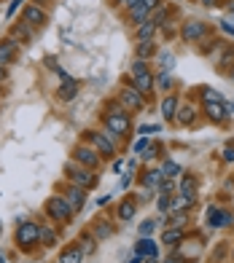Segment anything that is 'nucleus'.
<instances>
[{"label":"nucleus","instance_id":"f257e3e1","mask_svg":"<svg viewBox=\"0 0 234 263\" xmlns=\"http://www.w3.org/2000/svg\"><path fill=\"white\" fill-rule=\"evenodd\" d=\"M73 207L67 204V199L65 196H51V199L46 201V215L51 217V220H57V223H67L73 217Z\"/></svg>","mask_w":234,"mask_h":263},{"label":"nucleus","instance_id":"f03ea898","mask_svg":"<svg viewBox=\"0 0 234 263\" xmlns=\"http://www.w3.org/2000/svg\"><path fill=\"white\" fill-rule=\"evenodd\" d=\"M67 175H70L73 186H81V188H86V191L97 186V177H94L86 167H73V164H67Z\"/></svg>","mask_w":234,"mask_h":263},{"label":"nucleus","instance_id":"7ed1b4c3","mask_svg":"<svg viewBox=\"0 0 234 263\" xmlns=\"http://www.w3.org/2000/svg\"><path fill=\"white\" fill-rule=\"evenodd\" d=\"M38 234H41V228L35 226V223H22V226H17V245L22 247H33L38 242Z\"/></svg>","mask_w":234,"mask_h":263},{"label":"nucleus","instance_id":"20e7f679","mask_svg":"<svg viewBox=\"0 0 234 263\" xmlns=\"http://www.w3.org/2000/svg\"><path fill=\"white\" fill-rule=\"evenodd\" d=\"M105 126L111 135H127L129 132V116L127 113H108L105 116Z\"/></svg>","mask_w":234,"mask_h":263},{"label":"nucleus","instance_id":"39448f33","mask_svg":"<svg viewBox=\"0 0 234 263\" xmlns=\"http://www.w3.org/2000/svg\"><path fill=\"white\" fill-rule=\"evenodd\" d=\"M121 105L129 108V110H143L146 100H143V94L137 92L135 86H124L121 89Z\"/></svg>","mask_w":234,"mask_h":263},{"label":"nucleus","instance_id":"423d86ee","mask_svg":"<svg viewBox=\"0 0 234 263\" xmlns=\"http://www.w3.org/2000/svg\"><path fill=\"white\" fill-rule=\"evenodd\" d=\"M73 158H76L81 167H86V170H94L100 164V156L92 151V148H84V145H78L76 151H73Z\"/></svg>","mask_w":234,"mask_h":263},{"label":"nucleus","instance_id":"0eeeda50","mask_svg":"<svg viewBox=\"0 0 234 263\" xmlns=\"http://www.w3.org/2000/svg\"><path fill=\"white\" fill-rule=\"evenodd\" d=\"M65 199H67V204H70L73 210H84V204H86V188L70 186L65 191Z\"/></svg>","mask_w":234,"mask_h":263},{"label":"nucleus","instance_id":"6e6552de","mask_svg":"<svg viewBox=\"0 0 234 263\" xmlns=\"http://www.w3.org/2000/svg\"><path fill=\"white\" fill-rule=\"evenodd\" d=\"M22 19H24V24H30V27H43V24H46V14H43L38 6H27L24 14H22Z\"/></svg>","mask_w":234,"mask_h":263},{"label":"nucleus","instance_id":"1a4fd4ad","mask_svg":"<svg viewBox=\"0 0 234 263\" xmlns=\"http://www.w3.org/2000/svg\"><path fill=\"white\" fill-rule=\"evenodd\" d=\"M207 223H210L213 228H223V226H232V215L223 210H218V207H210L207 210Z\"/></svg>","mask_w":234,"mask_h":263},{"label":"nucleus","instance_id":"9d476101","mask_svg":"<svg viewBox=\"0 0 234 263\" xmlns=\"http://www.w3.org/2000/svg\"><path fill=\"white\" fill-rule=\"evenodd\" d=\"M89 137H92V142L97 145V151H100V153H105V156H113V153H116L113 142L108 140L105 135H100V132H89Z\"/></svg>","mask_w":234,"mask_h":263},{"label":"nucleus","instance_id":"9b49d317","mask_svg":"<svg viewBox=\"0 0 234 263\" xmlns=\"http://www.w3.org/2000/svg\"><path fill=\"white\" fill-rule=\"evenodd\" d=\"M205 32H207V24H202V22L183 24V38H186V41H197V38H202Z\"/></svg>","mask_w":234,"mask_h":263},{"label":"nucleus","instance_id":"f8f14e48","mask_svg":"<svg viewBox=\"0 0 234 263\" xmlns=\"http://www.w3.org/2000/svg\"><path fill=\"white\" fill-rule=\"evenodd\" d=\"M205 113L210 121L221 124L223 118H226V105H223V102H205Z\"/></svg>","mask_w":234,"mask_h":263},{"label":"nucleus","instance_id":"ddd939ff","mask_svg":"<svg viewBox=\"0 0 234 263\" xmlns=\"http://www.w3.org/2000/svg\"><path fill=\"white\" fill-rule=\"evenodd\" d=\"M59 263H84V252L78 250V245H70L59 252Z\"/></svg>","mask_w":234,"mask_h":263},{"label":"nucleus","instance_id":"4468645a","mask_svg":"<svg viewBox=\"0 0 234 263\" xmlns=\"http://www.w3.org/2000/svg\"><path fill=\"white\" fill-rule=\"evenodd\" d=\"M17 41L14 38H8V41H3L0 43V64H8L14 59V54H17Z\"/></svg>","mask_w":234,"mask_h":263},{"label":"nucleus","instance_id":"2eb2a0df","mask_svg":"<svg viewBox=\"0 0 234 263\" xmlns=\"http://www.w3.org/2000/svg\"><path fill=\"white\" fill-rule=\"evenodd\" d=\"M156 27H159V24L153 22V19H146V22L137 27V41H151L153 32H156Z\"/></svg>","mask_w":234,"mask_h":263},{"label":"nucleus","instance_id":"dca6fc26","mask_svg":"<svg viewBox=\"0 0 234 263\" xmlns=\"http://www.w3.org/2000/svg\"><path fill=\"white\" fill-rule=\"evenodd\" d=\"M135 89L140 94H151V89H153V76L151 73H143V76H137L135 78Z\"/></svg>","mask_w":234,"mask_h":263},{"label":"nucleus","instance_id":"f3484780","mask_svg":"<svg viewBox=\"0 0 234 263\" xmlns=\"http://www.w3.org/2000/svg\"><path fill=\"white\" fill-rule=\"evenodd\" d=\"M76 94H78V83L73 81V78H65L62 89H59V97H62L65 102H67V100H73V97H76Z\"/></svg>","mask_w":234,"mask_h":263},{"label":"nucleus","instance_id":"a211bd4d","mask_svg":"<svg viewBox=\"0 0 234 263\" xmlns=\"http://www.w3.org/2000/svg\"><path fill=\"white\" fill-rule=\"evenodd\" d=\"M181 239H183V231H181V228H167V231H164V236H162V242L167 247H178V245H181Z\"/></svg>","mask_w":234,"mask_h":263},{"label":"nucleus","instance_id":"6ab92c4d","mask_svg":"<svg viewBox=\"0 0 234 263\" xmlns=\"http://www.w3.org/2000/svg\"><path fill=\"white\" fill-rule=\"evenodd\" d=\"M78 250L84 252V258H86V255H94V250H97V245H94V236L84 234L81 239H78Z\"/></svg>","mask_w":234,"mask_h":263},{"label":"nucleus","instance_id":"aec40b11","mask_svg":"<svg viewBox=\"0 0 234 263\" xmlns=\"http://www.w3.org/2000/svg\"><path fill=\"white\" fill-rule=\"evenodd\" d=\"M162 113H164V118H175L178 116V100L175 97H167V100L162 102Z\"/></svg>","mask_w":234,"mask_h":263},{"label":"nucleus","instance_id":"412c9836","mask_svg":"<svg viewBox=\"0 0 234 263\" xmlns=\"http://www.w3.org/2000/svg\"><path fill=\"white\" fill-rule=\"evenodd\" d=\"M137 252L140 255H148V258H156V245L151 239H140L137 242Z\"/></svg>","mask_w":234,"mask_h":263},{"label":"nucleus","instance_id":"4be33fe9","mask_svg":"<svg viewBox=\"0 0 234 263\" xmlns=\"http://www.w3.org/2000/svg\"><path fill=\"white\" fill-rule=\"evenodd\" d=\"M181 191H183V199L194 201V196H197V183H194L191 177H186V180H183V186H181Z\"/></svg>","mask_w":234,"mask_h":263},{"label":"nucleus","instance_id":"5701e85b","mask_svg":"<svg viewBox=\"0 0 234 263\" xmlns=\"http://www.w3.org/2000/svg\"><path fill=\"white\" fill-rule=\"evenodd\" d=\"M153 51H156L153 41H140V46H137V59H148V57H153Z\"/></svg>","mask_w":234,"mask_h":263},{"label":"nucleus","instance_id":"b1692460","mask_svg":"<svg viewBox=\"0 0 234 263\" xmlns=\"http://www.w3.org/2000/svg\"><path fill=\"white\" fill-rule=\"evenodd\" d=\"M178 121L181 124H194V118H197V113H194V108L191 105H186V108H181V110H178Z\"/></svg>","mask_w":234,"mask_h":263},{"label":"nucleus","instance_id":"393cba45","mask_svg":"<svg viewBox=\"0 0 234 263\" xmlns=\"http://www.w3.org/2000/svg\"><path fill=\"white\" fill-rule=\"evenodd\" d=\"M162 180H164V172H162V170H153V172H148V175H146V186H148V188L162 186Z\"/></svg>","mask_w":234,"mask_h":263},{"label":"nucleus","instance_id":"a878e982","mask_svg":"<svg viewBox=\"0 0 234 263\" xmlns=\"http://www.w3.org/2000/svg\"><path fill=\"white\" fill-rule=\"evenodd\" d=\"M94 234H97V239H105V236L113 234V226H111V223H102V220H100L97 226H94Z\"/></svg>","mask_w":234,"mask_h":263},{"label":"nucleus","instance_id":"bb28decb","mask_svg":"<svg viewBox=\"0 0 234 263\" xmlns=\"http://www.w3.org/2000/svg\"><path fill=\"white\" fill-rule=\"evenodd\" d=\"M132 215H135V204H132V201H124V204L118 207V217H121V220H132Z\"/></svg>","mask_w":234,"mask_h":263},{"label":"nucleus","instance_id":"cd10ccee","mask_svg":"<svg viewBox=\"0 0 234 263\" xmlns=\"http://www.w3.org/2000/svg\"><path fill=\"white\" fill-rule=\"evenodd\" d=\"M14 38H19V41H30V38H33V30H30V24H19V27L14 30Z\"/></svg>","mask_w":234,"mask_h":263},{"label":"nucleus","instance_id":"c85d7f7f","mask_svg":"<svg viewBox=\"0 0 234 263\" xmlns=\"http://www.w3.org/2000/svg\"><path fill=\"white\" fill-rule=\"evenodd\" d=\"M162 172H164V177H175V175H181V167L175 161H164Z\"/></svg>","mask_w":234,"mask_h":263},{"label":"nucleus","instance_id":"c756f323","mask_svg":"<svg viewBox=\"0 0 234 263\" xmlns=\"http://www.w3.org/2000/svg\"><path fill=\"white\" fill-rule=\"evenodd\" d=\"M38 239H41L43 245H54V242H57V234H54L51 228H41V234H38Z\"/></svg>","mask_w":234,"mask_h":263},{"label":"nucleus","instance_id":"7c9ffc66","mask_svg":"<svg viewBox=\"0 0 234 263\" xmlns=\"http://www.w3.org/2000/svg\"><path fill=\"white\" fill-rule=\"evenodd\" d=\"M143 73H148V64H146V59H135V64H132V76H143Z\"/></svg>","mask_w":234,"mask_h":263},{"label":"nucleus","instance_id":"2f4dec72","mask_svg":"<svg viewBox=\"0 0 234 263\" xmlns=\"http://www.w3.org/2000/svg\"><path fill=\"white\" fill-rule=\"evenodd\" d=\"M202 97H205V102H223V97L218 92H213V89H205V92H202Z\"/></svg>","mask_w":234,"mask_h":263},{"label":"nucleus","instance_id":"473e14b6","mask_svg":"<svg viewBox=\"0 0 234 263\" xmlns=\"http://www.w3.org/2000/svg\"><path fill=\"white\" fill-rule=\"evenodd\" d=\"M170 83H172V81H170V73H162V76L156 78V86H159V89H170Z\"/></svg>","mask_w":234,"mask_h":263},{"label":"nucleus","instance_id":"72a5a7b5","mask_svg":"<svg viewBox=\"0 0 234 263\" xmlns=\"http://www.w3.org/2000/svg\"><path fill=\"white\" fill-rule=\"evenodd\" d=\"M153 226H156V223H153V220H146V223H140V234H143V236H151Z\"/></svg>","mask_w":234,"mask_h":263},{"label":"nucleus","instance_id":"f704fd0d","mask_svg":"<svg viewBox=\"0 0 234 263\" xmlns=\"http://www.w3.org/2000/svg\"><path fill=\"white\" fill-rule=\"evenodd\" d=\"M162 64H164L162 70H164V73H170V67L175 64V59H172V57H162Z\"/></svg>","mask_w":234,"mask_h":263},{"label":"nucleus","instance_id":"c9c22d12","mask_svg":"<svg viewBox=\"0 0 234 263\" xmlns=\"http://www.w3.org/2000/svg\"><path fill=\"white\" fill-rule=\"evenodd\" d=\"M162 193H172V177L170 180H162Z\"/></svg>","mask_w":234,"mask_h":263},{"label":"nucleus","instance_id":"e433bc0d","mask_svg":"<svg viewBox=\"0 0 234 263\" xmlns=\"http://www.w3.org/2000/svg\"><path fill=\"white\" fill-rule=\"evenodd\" d=\"M153 132H159V126H143V129H140V135H143V137L153 135Z\"/></svg>","mask_w":234,"mask_h":263},{"label":"nucleus","instance_id":"4c0bfd02","mask_svg":"<svg viewBox=\"0 0 234 263\" xmlns=\"http://www.w3.org/2000/svg\"><path fill=\"white\" fill-rule=\"evenodd\" d=\"M223 156H226V161H234V148H226V151H223Z\"/></svg>","mask_w":234,"mask_h":263},{"label":"nucleus","instance_id":"58836bf2","mask_svg":"<svg viewBox=\"0 0 234 263\" xmlns=\"http://www.w3.org/2000/svg\"><path fill=\"white\" fill-rule=\"evenodd\" d=\"M221 27L226 30V32H232V35H234V24H232V22H221Z\"/></svg>","mask_w":234,"mask_h":263},{"label":"nucleus","instance_id":"ea45409f","mask_svg":"<svg viewBox=\"0 0 234 263\" xmlns=\"http://www.w3.org/2000/svg\"><path fill=\"white\" fill-rule=\"evenodd\" d=\"M124 3H127V6H129V8H135V6H140L143 0H124Z\"/></svg>","mask_w":234,"mask_h":263},{"label":"nucleus","instance_id":"a19ab883","mask_svg":"<svg viewBox=\"0 0 234 263\" xmlns=\"http://www.w3.org/2000/svg\"><path fill=\"white\" fill-rule=\"evenodd\" d=\"M140 261H143V255H140V252H137V255L132 258V261H129V263H140Z\"/></svg>","mask_w":234,"mask_h":263},{"label":"nucleus","instance_id":"79ce46f5","mask_svg":"<svg viewBox=\"0 0 234 263\" xmlns=\"http://www.w3.org/2000/svg\"><path fill=\"white\" fill-rule=\"evenodd\" d=\"M202 3H205V6H216V0H202Z\"/></svg>","mask_w":234,"mask_h":263},{"label":"nucleus","instance_id":"37998d69","mask_svg":"<svg viewBox=\"0 0 234 263\" xmlns=\"http://www.w3.org/2000/svg\"><path fill=\"white\" fill-rule=\"evenodd\" d=\"M3 78H6V70H3V64H0V81H3Z\"/></svg>","mask_w":234,"mask_h":263},{"label":"nucleus","instance_id":"c03bdc74","mask_svg":"<svg viewBox=\"0 0 234 263\" xmlns=\"http://www.w3.org/2000/svg\"><path fill=\"white\" fill-rule=\"evenodd\" d=\"M229 113H234V100H232V102H229Z\"/></svg>","mask_w":234,"mask_h":263},{"label":"nucleus","instance_id":"a18cd8bd","mask_svg":"<svg viewBox=\"0 0 234 263\" xmlns=\"http://www.w3.org/2000/svg\"><path fill=\"white\" fill-rule=\"evenodd\" d=\"M146 263H156V261H153V258H151V261H146Z\"/></svg>","mask_w":234,"mask_h":263},{"label":"nucleus","instance_id":"49530a36","mask_svg":"<svg viewBox=\"0 0 234 263\" xmlns=\"http://www.w3.org/2000/svg\"><path fill=\"white\" fill-rule=\"evenodd\" d=\"M232 11H234V3H232Z\"/></svg>","mask_w":234,"mask_h":263},{"label":"nucleus","instance_id":"de8ad7c7","mask_svg":"<svg viewBox=\"0 0 234 263\" xmlns=\"http://www.w3.org/2000/svg\"><path fill=\"white\" fill-rule=\"evenodd\" d=\"M170 263H175V261H170Z\"/></svg>","mask_w":234,"mask_h":263}]
</instances>
